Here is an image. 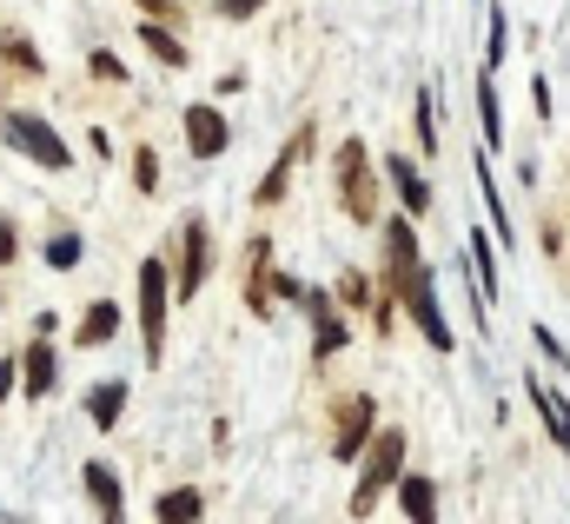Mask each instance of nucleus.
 Here are the masks:
<instances>
[{"mask_svg": "<svg viewBox=\"0 0 570 524\" xmlns=\"http://www.w3.org/2000/svg\"><path fill=\"white\" fill-rule=\"evenodd\" d=\"M166 306H173V273L159 259H139V346H146V366L166 359Z\"/></svg>", "mask_w": 570, "mask_h": 524, "instance_id": "obj_1", "label": "nucleus"}, {"mask_svg": "<svg viewBox=\"0 0 570 524\" xmlns=\"http://www.w3.org/2000/svg\"><path fill=\"white\" fill-rule=\"evenodd\" d=\"M398 472H405V432H379V439L365 445V465H359L352 518H365V512L379 505V492H385V485H398Z\"/></svg>", "mask_w": 570, "mask_h": 524, "instance_id": "obj_2", "label": "nucleus"}, {"mask_svg": "<svg viewBox=\"0 0 570 524\" xmlns=\"http://www.w3.org/2000/svg\"><path fill=\"white\" fill-rule=\"evenodd\" d=\"M0 133H7V146H13V153H27V160H33V166H46V173H66V166H73L66 140H60L40 113H7V120H0Z\"/></svg>", "mask_w": 570, "mask_h": 524, "instance_id": "obj_3", "label": "nucleus"}, {"mask_svg": "<svg viewBox=\"0 0 570 524\" xmlns=\"http://www.w3.org/2000/svg\"><path fill=\"white\" fill-rule=\"evenodd\" d=\"M339 206L372 226L379 219V179H372V160H365V140H345L339 146Z\"/></svg>", "mask_w": 570, "mask_h": 524, "instance_id": "obj_4", "label": "nucleus"}, {"mask_svg": "<svg viewBox=\"0 0 570 524\" xmlns=\"http://www.w3.org/2000/svg\"><path fill=\"white\" fill-rule=\"evenodd\" d=\"M206 273H213V233H206V219H186L179 226V279H173V292L179 299H199L206 292Z\"/></svg>", "mask_w": 570, "mask_h": 524, "instance_id": "obj_5", "label": "nucleus"}, {"mask_svg": "<svg viewBox=\"0 0 570 524\" xmlns=\"http://www.w3.org/2000/svg\"><path fill=\"white\" fill-rule=\"evenodd\" d=\"M418 273H425V259H418V233H412V219H392V226H385V279H392V292L405 299Z\"/></svg>", "mask_w": 570, "mask_h": 524, "instance_id": "obj_6", "label": "nucleus"}, {"mask_svg": "<svg viewBox=\"0 0 570 524\" xmlns=\"http://www.w3.org/2000/svg\"><path fill=\"white\" fill-rule=\"evenodd\" d=\"M372 425H379V405H372V392L345 399V405H339V425H332V459H359V452L372 445Z\"/></svg>", "mask_w": 570, "mask_h": 524, "instance_id": "obj_7", "label": "nucleus"}, {"mask_svg": "<svg viewBox=\"0 0 570 524\" xmlns=\"http://www.w3.org/2000/svg\"><path fill=\"white\" fill-rule=\"evenodd\" d=\"M405 312L418 319V332H425V346H432V352H452V346H458V339H452V326H445V312H438V286H432V273H418V279H412Z\"/></svg>", "mask_w": 570, "mask_h": 524, "instance_id": "obj_8", "label": "nucleus"}, {"mask_svg": "<svg viewBox=\"0 0 570 524\" xmlns=\"http://www.w3.org/2000/svg\"><path fill=\"white\" fill-rule=\"evenodd\" d=\"M226 113L219 106H186V146H193V160H219L226 153Z\"/></svg>", "mask_w": 570, "mask_h": 524, "instance_id": "obj_9", "label": "nucleus"}, {"mask_svg": "<svg viewBox=\"0 0 570 524\" xmlns=\"http://www.w3.org/2000/svg\"><path fill=\"white\" fill-rule=\"evenodd\" d=\"M305 146H312V126H299L286 146H279V160H272V173L259 179V206H279L286 199V186H292V166L305 160Z\"/></svg>", "mask_w": 570, "mask_h": 524, "instance_id": "obj_10", "label": "nucleus"}, {"mask_svg": "<svg viewBox=\"0 0 570 524\" xmlns=\"http://www.w3.org/2000/svg\"><path fill=\"white\" fill-rule=\"evenodd\" d=\"M53 379H60V366H53V346H46V332H40V339L20 352V386H27V399H46Z\"/></svg>", "mask_w": 570, "mask_h": 524, "instance_id": "obj_11", "label": "nucleus"}, {"mask_svg": "<svg viewBox=\"0 0 570 524\" xmlns=\"http://www.w3.org/2000/svg\"><path fill=\"white\" fill-rule=\"evenodd\" d=\"M525 399H531V405L545 412L551 439H558V445L570 452V399H564V392H558V386H545V379H525Z\"/></svg>", "mask_w": 570, "mask_h": 524, "instance_id": "obj_12", "label": "nucleus"}, {"mask_svg": "<svg viewBox=\"0 0 570 524\" xmlns=\"http://www.w3.org/2000/svg\"><path fill=\"white\" fill-rule=\"evenodd\" d=\"M299 306L319 319V346H312V352H319V359H339V352H345V319H339V312L325 306V292H312V286H305V299H299Z\"/></svg>", "mask_w": 570, "mask_h": 524, "instance_id": "obj_13", "label": "nucleus"}, {"mask_svg": "<svg viewBox=\"0 0 570 524\" xmlns=\"http://www.w3.org/2000/svg\"><path fill=\"white\" fill-rule=\"evenodd\" d=\"M80 479H86V499H93V512H100V518H120V512H126V505H120V472H113V465H100V459H93Z\"/></svg>", "mask_w": 570, "mask_h": 524, "instance_id": "obj_14", "label": "nucleus"}, {"mask_svg": "<svg viewBox=\"0 0 570 524\" xmlns=\"http://www.w3.org/2000/svg\"><path fill=\"white\" fill-rule=\"evenodd\" d=\"M139 47H146L159 66H186V40H179L166 20H139Z\"/></svg>", "mask_w": 570, "mask_h": 524, "instance_id": "obj_15", "label": "nucleus"}, {"mask_svg": "<svg viewBox=\"0 0 570 524\" xmlns=\"http://www.w3.org/2000/svg\"><path fill=\"white\" fill-rule=\"evenodd\" d=\"M398 512H405L412 524L438 518V492H432V479H405V472H398Z\"/></svg>", "mask_w": 570, "mask_h": 524, "instance_id": "obj_16", "label": "nucleus"}, {"mask_svg": "<svg viewBox=\"0 0 570 524\" xmlns=\"http://www.w3.org/2000/svg\"><path fill=\"white\" fill-rule=\"evenodd\" d=\"M385 179L398 186V199H405V213H425V206H432V186L418 179V166H412V160H385Z\"/></svg>", "mask_w": 570, "mask_h": 524, "instance_id": "obj_17", "label": "nucleus"}, {"mask_svg": "<svg viewBox=\"0 0 570 524\" xmlns=\"http://www.w3.org/2000/svg\"><path fill=\"white\" fill-rule=\"evenodd\" d=\"M113 332H120V306H113V299L86 306V312H80V326H73V339H80V346H106Z\"/></svg>", "mask_w": 570, "mask_h": 524, "instance_id": "obj_18", "label": "nucleus"}, {"mask_svg": "<svg viewBox=\"0 0 570 524\" xmlns=\"http://www.w3.org/2000/svg\"><path fill=\"white\" fill-rule=\"evenodd\" d=\"M266 259H272V246H266V239H252V279H246V306H252L259 319H272V279H266Z\"/></svg>", "mask_w": 570, "mask_h": 524, "instance_id": "obj_19", "label": "nucleus"}, {"mask_svg": "<svg viewBox=\"0 0 570 524\" xmlns=\"http://www.w3.org/2000/svg\"><path fill=\"white\" fill-rule=\"evenodd\" d=\"M120 412H126V386H120V379L93 386V399H86V419H93L100 432H113V425H120Z\"/></svg>", "mask_w": 570, "mask_h": 524, "instance_id": "obj_20", "label": "nucleus"}, {"mask_svg": "<svg viewBox=\"0 0 570 524\" xmlns=\"http://www.w3.org/2000/svg\"><path fill=\"white\" fill-rule=\"evenodd\" d=\"M0 60H7V66H20L27 80H40V73H46V66H40V53H33V40H27L20 27H0Z\"/></svg>", "mask_w": 570, "mask_h": 524, "instance_id": "obj_21", "label": "nucleus"}, {"mask_svg": "<svg viewBox=\"0 0 570 524\" xmlns=\"http://www.w3.org/2000/svg\"><path fill=\"white\" fill-rule=\"evenodd\" d=\"M153 512H159L166 524H193V518H206V499H199L193 485H179V492H166V499H159Z\"/></svg>", "mask_w": 570, "mask_h": 524, "instance_id": "obj_22", "label": "nucleus"}, {"mask_svg": "<svg viewBox=\"0 0 570 524\" xmlns=\"http://www.w3.org/2000/svg\"><path fill=\"white\" fill-rule=\"evenodd\" d=\"M478 120H485V146L505 140V113H498V86H491V66L478 73Z\"/></svg>", "mask_w": 570, "mask_h": 524, "instance_id": "obj_23", "label": "nucleus"}, {"mask_svg": "<svg viewBox=\"0 0 570 524\" xmlns=\"http://www.w3.org/2000/svg\"><path fill=\"white\" fill-rule=\"evenodd\" d=\"M465 259H471V273H478V292L491 299V292H498V253H491V239L471 233V253H465Z\"/></svg>", "mask_w": 570, "mask_h": 524, "instance_id": "obj_24", "label": "nucleus"}, {"mask_svg": "<svg viewBox=\"0 0 570 524\" xmlns=\"http://www.w3.org/2000/svg\"><path fill=\"white\" fill-rule=\"evenodd\" d=\"M133 186H139V193H159V153H153V146L133 153Z\"/></svg>", "mask_w": 570, "mask_h": 524, "instance_id": "obj_25", "label": "nucleus"}, {"mask_svg": "<svg viewBox=\"0 0 570 524\" xmlns=\"http://www.w3.org/2000/svg\"><path fill=\"white\" fill-rule=\"evenodd\" d=\"M339 306H345V312L372 306V279H365V273H345V279H339Z\"/></svg>", "mask_w": 570, "mask_h": 524, "instance_id": "obj_26", "label": "nucleus"}, {"mask_svg": "<svg viewBox=\"0 0 570 524\" xmlns=\"http://www.w3.org/2000/svg\"><path fill=\"white\" fill-rule=\"evenodd\" d=\"M46 266H80V233H60V239H46Z\"/></svg>", "mask_w": 570, "mask_h": 524, "instance_id": "obj_27", "label": "nucleus"}, {"mask_svg": "<svg viewBox=\"0 0 570 524\" xmlns=\"http://www.w3.org/2000/svg\"><path fill=\"white\" fill-rule=\"evenodd\" d=\"M505 40H511V27H505V13H491V47H485V66H498V60H505Z\"/></svg>", "mask_w": 570, "mask_h": 524, "instance_id": "obj_28", "label": "nucleus"}, {"mask_svg": "<svg viewBox=\"0 0 570 524\" xmlns=\"http://www.w3.org/2000/svg\"><path fill=\"white\" fill-rule=\"evenodd\" d=\"M86 66H93V80H106V86H120V80H126V66H120L113 53H93Z\"/></svg>", "mask_w": 570, "mask_h": 524, "instance_id": "obj_29", "label": "nucleus"}, {"mask_svg": "<svg viewBox=\"0 0 570 524\" xmlns=\"http://www.w3.org/2000/svg\"><path fill=\"white\" fill-rule=\"evenodd\" d=\"M418 146H425V153H438V133H432V100H425V93H418Z\"/></svg>", "mask_w": 570, "mask_h": 524, "instance_id": "obj_30", "label": "nucleus"}, {"mask_svg": "<svg viewBox=\"0 0 570 524\" xmlns=\"http://www.w3.org/2000/svg\"><path fill=\"white\" fill-rule=\"evenodd\" d=\"M266 0H219V20H246V13H259Z\"/></svg>", "mask_w": 570, "mask_h": 524, "instance_id": "obj_31", "label": "nucleus"}, {"mask_svg": "<svg viewBox=\"0 0 570 524\" xmlns=\"http://www.w3.org/2000/svg\"><path fill=\"white\" fill-rule=\"evenodd\" d=\"M531 339H538V346H545V359H558V366H570V352H564V346H558V339H551V332H545V326H538V332H531Z\"/></svg>", "mask_w": 570, "mask_h": 524, "instance_id": "obj_32", "label": "nucleus"}, {"mask_svg": "<svg viewBox=\"0 0 570 524\" xmlns=\"http://www.w3.org/2000/svg\"><path fill=\"white\" fill-rule=\"evenodd\" d=\"M13 379H20V366H13V359H0V405L13 399Z\"/></svg>", "mask_w": 570, "mask_h": 524, "instance_id": "obj_33", "label": "nucleus"}, {"mask_svg": "<svg viewBox=\"0 0 570 524\" xmlns=\"http://www.w3.org/2000/svg\"><path fill=\"white\" fill-rule=\"evenodd\" d=\"M139 7H146V20H179V7H173V0H139Z\"/></svg>", "mask_w": 570, "mask_h": 524, "instance_id": "obj_34", "label": "nucleus"}, {"mask_svg": "<svg viewBox=\"0 0 570 524\" xmlns=\"http://www.w3.org/2000/svg\"><path fill=\"white\" fill-rule=\"evenodd\" d=\"M13 253H20V239H13V226H7V219H0V266H7V259H13Z\"/></svg>", "mask_w": 570, "mask_h": 524, "instance_id": "obj_35", "label": "nucleus"}]
</instances>
